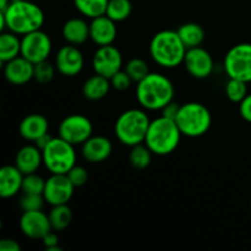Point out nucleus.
<instances>
[{"instance_id":"obj_1","label":"nucleus","mask_w":251,"mask_h":251,"mask_svg":"<svg viewBox=\"0 0 251 251\" xmlns=\"http://www.w3.org/2000/svg\"><path fill=\"white\" fill-rule=\"evenodd\" d=\"M9 31L25 36L41 29L44 24V12L41 7L28 0H11L7 7L0 11Z\"/></svg>"},{"instance_id":"obj_2","label":"nucleus","mask_w":251,"mask_h":251,"mask_svg":"<svg viewBox=\"0 0 251 251\" xmlns=\"http://www.w3.org/2000/svg\"><path fill=\"white\" fill-rule=\"evenodd\" d=\"M174 86L167 76L150 73L144 80L137 82L136 98L144 109L162 110L174 98Z\"/></svg>"},{"instance_id":"obj_3","label":"nucleus","mask_w":251,"mask_h":251,"mask_svg":"<svg viewBox=\"0 0 251 251\" xmlns=\"http://www.w3.org/2000/svg\"><path fill=\"white\" fill-rule=\"evenodd\" d=\"M188 48L184 46L178 32L172 29L159 31L150 42V54L157 65L173 69L184 63Z\"/></svg>"},{"instance_id":"obj_4","label":"nucleus","mask_w":251,"mask_h":251,"mask_svg":"<svg viewBox=\"0 0 251 251\" xmlns=\"http://www.w3.org/2000/svg\"><path fill=\"white\" fill-rule=\"evenodd\" d=\"M181 135L176 120L161 115L150 123L145 144L153 154L167 156L176 151Z\"/></svg>"},{"instance_id":"obj_5","label":"nucleus","mask_w":251,"mask_h":251,"mask_svg":"<svg viewBox=\"0 0 251 251\" xmlns=\"http://www.w3.org/2000/svg\"><path fill=\"white\" fill-rule=\"evenodd\" d=\"M149 115L145 110L132 108L123 112L114 125V134L120 144L132 147L144 144L150 126Z\"/></svg>"},{"instance_id":"obj_6","label":"nucleus","mask_w":251,"mask_h":251,"mask_svg":"<svg viewBox=\"0 0 251 251\" xmlns=\"http://www.w3.org/2000/svg\"><path fill=\"white\" fill-rule=\"evenodd\" d=\"M176 123L184 136L200 137L210 130L212 115L202 103L189 102L180 105Z\"/></svg>"},{"instance_id":"obj_7","label":"nucleus","mask_w":251,"mask_h":251,"mask_svg":"<svg viewBox=\"0 0 251 251\" xmlns=\"http://www.w3.org/2000/svg\"><path fill=\"white\" fill-rule=\"evenodd\" d=\"M43 164L51 174H68L76 164L75 146L66 140L53 137L42 150Z\"/></svg>"},{"instance_id":"obj_8","label":"nucleus","mask_w":251,"mask_h":251,"mask_svg":"<svg viewBox=\"0 0 251 251\" xmlns=\"http://www.w3.org/2000/svg\"><path fill=\"white\" fill-rule=\"evenodd\" d=\"M223 66L229 78L251 82V43L232 47L226 54Z\"/></svg>"},{"instance_id":"obj_9","label":"nucleus","mask_w":251,"mask_h":251,"mask_svg":"<svg viewBox=\"0 0 251 251\" xmlns=\"http://www.w3.org/2000/svg\"><path fill=\"white\" fill-rule=\"evenodd\" d=\"M58 132L61 139L76 146L82 145L92 136L93 125L92 122L85 115L71 114L61 120Z\"/></svg>"},{"instance_id":"obj_10","label":"nucleus","mask_w":251,"mask_h":251,"mask_svg":"<svg viewBox=\"0 0 251 251\" xmlns=\"http://www.w3.org/2000/svg\"><path fill=\"white\" fill-rule=\"evenodd\" d=\"M51 53V39L42 29L27 33L21 38V55L31 63L48 60Z\"/></svg>"},{"instance_id":"obj_11","label":"nucleus","mask_w":251,"mask_h":251,"mask_svg":"<svg viewBox=\"0 0 251 251\" xmlns=\"http://www.w3.org/2000/svg\"><path fill=\"white\" fill-rule=\"evenodd\" d=\"M92 66L96 74L110 78L114 74L122 70V53L113 44L98 47V49L93 54Z\"/></svg>"},{"instance_id":"obj_12","label":"nucleus","mask_w":251,"mask_h":251,"mask_svg":"<svg viewBox=\"0 0 251 251\" xmlns=\"http://www.w3.org/2000/svg\"><path fill=\"white\" fill-rule=\"evenodd\" d=\"M75 186L66 174H51L46 180L43 196L50 206L64 205L71 200Z\"/></svg>"},{"instance_id":"obj_13","label":"nucleus","mask_w":251,"mask_h":251,"mask_svg":"<svg viewBox=\"0 0 251 251\" xmlns=\"http://www.w3.org/2000/svg\"><path fill=\"white\" fill-rule=\"evenodd\" d=\"M186 71L195 78H207L212 74L215 63L212 55L202 47L189 48L184 58Z\"/></svg>"},{"instance_id":"obj_14","label":"nucleus","mask_w":251,"mask_h":251,"mask_svg":"<svg viewBox=\"0 0 251 251\" xmlns=\"http://www.w3.org/2000/svg\"><path fill=\"white\" fill-rule=\"evenodd\" d=\"M85 58L77 46L68 44L61 47L55 55V68L66 77H73L82 71Z\"/></svg>"},{"instance_id":"obj_15","label":"nucleus","mask_w":251,"mask_h":251,"mask_svg":"<svg viewBox=\"0 0 251 251\" xmlns=\"http://www.w3.org/2000/svg\"><path fill=\"white\" fill-rule=\"evenodd\" d=\"M20 228L29 239H43L44 235L53 229L49 216L42 212V210L24 211L20 218Z\"/></svg>"},{"instance_id":"obj_16","label":"nucleus","mask_w":251,"mask_h":251,"mask_svg":"<svg viewBox=\"0 0 251 251\" xmlns=\"http://www.w3.org/2000/svg\"><path fill=\"white\" fill-rule=\"evenodd\" d=\"M4 76L11 85H26L34 76V64L27 60L25 56H17L4 63Z\"/></svg>"},{"instance_id":"obj_17","label":"nucleus","mask_w":251,"mask_h":251,"mask_svg":"<svg viewBox=\"0 0 251 251\" xmlns=\"http://www.w3.org/2000/svg\"><path fill=\"white\" fill-rule=\"evenodd\" d=\"M117 22L113 21L107 15L91 19L90 22V38L93 43L100 46H109L113 44L118 34Z\"/></svg>"},{"instance_id":"obj_18","label":"nucleus","mask_w":251,"mask_h":251,"mask_svg":"<svg viewBox=\"0 0 251 251\" xmlns=\"http://www.w3.org/2000/svg\"><path fill=\"white\" fill-rule=\"evenodd\" d=\"M81 153L83 158L91 163H100L109 158L113 152V145L105 136H91L86 142L81 145Z\"/></svg>"},{"instance_id":"obj_19","label":"nucleus","mask_w":251,"mask_h":251,"mask_svg":"<svg viewBox=\"0 0 251 251\" xmlns=\"http://www.w3.org/2000/svg\"><path fill=\"white\" fill-rule=\"evenodd\" d=\"M25 174L16 166H4L0 169V196L14 198L22 191Z\"/></svg>"},{"instance_id":"obj_20","label":"nucleus","mask_w":251,"mask_h":251,"mask_svg":"<svg viewBox=\"0 0 251 251\" xmlns=\"http://www.w3.org/2000/svg\"><path fill=\"white\" fill-rule=\"evenodd\" d=\"M42 164H43V154H42V150L36 145H27V146L21 147L15 157V166L25 176L37 173Z\"/></svg>"},{"instance_id":"obj_21","label":"nucleus","mask_w":251,"mask_h":251,"mask_svg":"<svg viewBox=\"0 0 251 251\" xmlns=\"http://www.w3.org/2000/svg\"><path fill=\"white\" fill-rule=\"evenodd\" d=\"M49 123L47 118L42 114H28L20 123V135L27 141L36 142L39 137L48 134Z\"/></svg>"},{"instance_id":"obj_22","label":"nucleus","mask_w":251,"mask_h":251,"mask_svg":"<svg viewBox=\"0 0 251 251\" xmlns=\"http://www.w3.org/2000/svg\"><path fill=\"white\" fill-rule=\"evenodd\" d=\"M63 37L68 44L81 46L90 38V24L81 17L68 20L63 26Z\"/></svg>"},{"instance_id":"obj_23","label":"nucleus","mask_w":251,"mask_h":251,"mask_svg":"<svg viewBox=\"0 0 251 251\" xmlns=\"http://www.w3.org/2000/svg\"><path fill=\"white\" fill-rule=\"evenodd\" d=\"M110 88H112V85H110L109 78L96 74L85 81L82 86V93L87 100H100L109 93Z\"/></svg>"},{"instance_id":"obj_24","label":"nucleus","mask_w":251,"mask_h":251,"mask_svg":"<svg viewBox=\"0 0 251 251\" xmlns=\"http://www.w3.org/2000/svg\"><path fill=\"white\" fill-rule=\"evenodd\" d=\"M21 55V39L14 32H2L0 36V61L2 64Z\"/></svg>"},{"instance_id":"obj_25","label":"nucleus","mask_w":251,"mask_h":251,"mask_svg":"<svg viewBox=\"0 0 251 251\" xmlns=\"http://www.w3.org/2000/svg\"><path fill=\"white\" fill-rule=\"evenodd\" d=\"M176 32L183 41L184 46L188 49L200 47L205 39V31L200 25L195 24V22H188V24L181 25Z\"/></svg>"},{"instance_id":"obj_26","label":"nucleus","mask_w":251,"mask_h":251,"mask_svg":"<svg viewBox=\"0 0 251 251\" xmlns=\"http://www.w3.org/2000/svg\"><path fill=\"white\" fill-rule=\"evenodd\" d=\"M109 0H74L76 10L88 19L105 15Z\"/></svg>"},{"instance_id":"obj_27","label":"nucleus","mask_w":251,"mask_h":251,"mask_svg":"<svg viewBox=\"0 0 251 251\" xmlns=\"http://www.w3.org/2000/svg\"><path fill=\"white\" fill-rule=\"evenodd\" d=\"M48 216L51 228L54 230H64L70 226L71 221H73V212L68 203L51 206V210Z\"/></svg>"},{"instance_id":"obj_28","label":"nucleus","mask_w":251,"mask_h":251,"mask_svg":"<svg viewBox=\"0 0 251 251\" xmlns=\"http://www.w3.org/2000/svg\"><path fill=\"white\" fill-rule=\"evenodd\" d=\"M132 4L130 0H109L105 15L115 22L125 21L131 15Z\"/></svg>"},{"instance_id":"obj_29","label":"nucleus","mask_w":251,"mask_h":251,"mask_svg":"<svg viewBox=\"0 0 251 251\" xmlns=\"http://www.w3.org/2000/svg\"><path fill=\"white\" fill-rule=\"evenodd\" d=\"M152 152L146 144H139L131 147V151L129 154V161L134 168L145 169L150 166L152 159Z\"/></svg>"},{"instance_id":"obj_30","label":"nucleus","mask_w":251,"mask_h":251,"mask_svg":"<svg viewBox=\"0 0 251 251\" xmlns=\"http://www.w3.org/2000/svg\"><path fill=\"white\" fill-rule=\"evenodd\" d=\"M248 83L237 78H229L226 85V96L233 103H240L248 96Z\"/></svg>"},{"instance_id":"obj_31","label":"nucleus","mask_w":251,"mask_h":251,"mask_svg":"<svg viewBox=\"0 0 251 251\" xmlns=\"http://www.w3.org/2000/svg\"><path fill=\"white\" fill-rule=\"evenodd\" d=\"M124 70L129 74L131 80L136 83L140 82L141 80H144V78L150 74L149 64H147L144 59L140 58H134L131 59V60L127 61Z\"/></svg>"},{"instance_id":"obj_32","label":"nucleus","mask_w":251,"mask_h":251,"mask_svg":"<svg viewBox=\"0 0 251 251\" xmlns=\"http://www.w3.org/2000/svg\"><path fill=\"white\" fill-rule=\"evenodd\" d=\"M44 188H46V180L37 173L26 174L24 176V183H22V191H24V194L43 195Z\"/></svg>"},{"instance_id":"obj_33","label":"nucleus","mask_w":251,"mask_h":251,"mask_svg":"<svg viewBox=\"0 0 251 251\" xmlns=\"http://www.w3.org/2000/svg\"><path fill=\"white\" fill-rule=\"evenodd\" d=\"M55 66L49 63L48 60L41 61L34 64V76L33 78L41 85H47L50 82L55 75Z\"/></svg>"},{"instance_id":"obj_34","label":"nucleus","mask_w":251,"mask_h":251,"mask_svg":"<svg viewBox=\"0 0 251 251\" xmlns=\"http://www.w3.org/2000/svg\"><path fill=\"white\" fill-rule=\"evenodd\" d=\"M46 199L43 195H38V194H24L20 201V206H21L22 211H37L42 210Z\"/></svg>"},{"instance_id":"obj_35","label":"nucleus","mask_w":251,"mask_h":251,"mask_svg":"<svg viewBox=\"0 0 251 251\" xmlns=\"http://www.w3.org/2000/svg\"><path fill=\"white\" fill-rule=\"evenodd\" d=\"M68 178L70 179L71 183L74 184L75 188H81V186L85 185L88 180V172L85 167L81 166H74L73 168L69 171V173L66 174Z\"/></svg>"},{"instance_id":"obj_36","label":"nucleus","mask_w":251,"mask_h":251,"mask_svg":"<svg viewBox=\"0 0 251 251\" xmlns=\"http://www.w3.org/2000/svg\"><path fill=\"white\" fill-rule=\"evenodd\" d=\"M109 80L112 87L117 91H126L127 88H130L131 83L134 82V81L131 80V77L129 76V74L125 70L118 71V73L114 74Z\"/></svg>"},{"instance_id":"obj_37","label":"nucleus","mask_w":251,"mask_h":251,"mask_svg":"<svg viewBox=\"0 0 251 251\" xmlns=\"http://www.w3.org/2000/svg\"><path fill=\"white\" fill-rule=\"evenodd\" d=\"M43 244L46 247V249L48 251H61V248L59 247V237L56 235V233L50 232L47 235H44Z\"/></svg>"},{"instance_id":"obj_38","label":"nucleus","mask_w":251,"mask_h":251,"mask_svg":"<svg viewBox=\"0 0 251 251\" xmlns=\"http://www.w3.org/2000/svg\"><path fill=\"white\" fill-rule=\"evenodd\" d=\"M239 113L243 119L251 123V93H248L247 97L239 103Z\"/></svg>"},{"instance_id":"obj_39","label":"nucleus","mask_w":251,"mask_h":251,"mask_svg":"<svg viewBox=\"0 0 251 251\" xmlns=\"http://www.w3.org/2000/svg\"><path fill=\"white\" fill-rule=\"evenodd\" d=\"M179 109H180V105L176 102H174V100H172V102H169L168 104L164 105V107L162 108V115L176 120V115H178L179 113Z\"/></svg>"},{"instance_id":"obj_40","label":"nucleus","mask_w":251,"mask_h":251,"mask_svg":"<svg viewBox=\"0 0 251 251\" xmlns=\"http://www.w3.org/2000/svg\"><path fill=\"white\" fill-rule=\"evenodd\" d=\"M21 245L14 239H1L0 240V251H20Z\"/></svg>"},{"instance_id":"obj_41","label":"nucleus","mask_w":251,"mask_h":251,"mask_svg":"<svg viewBox=\"0 0 251 251\" xmlns=\"http://www.w3.org/2000/svg\"><path fill=\"white\" fill-rule=\"evenodd\" d=\"M51 139H53V137H51L50 135H49V132H48V134H46V135H43V136H42V137H39V139L37 140L36 142H34V145H36L37 147H39V149H41V150H43L44 147H46L47 145H48L49 142H50Z\"/></svg>"},{"instance_id":"obj_42","label":"nucleus","mask_w":251,"mask_h":251,"mask_svg":"<svg viewBox=\"0 0 251 251\" xmlns=\"http://www.w3.org/2000/svg\"><path fill=\"white\" fill-rule=\"evenodd\" d=\"M10 1H11V0H0V11L6 9L7 5L10 4Z\"/></svg>"},{"instance_id":"obj_43","label":"nucleus","mask_w":251,"mask_h":251,"mask_svg":"<svg viewBox=\"0 0 251 251\" xmlns=\"http://www.w3.org/2000/svg\"><path fill=\"white\" fill-rule=\"evenodd\" d=\"M250 207H251V201H250Z\"/></svg>"}]
</instances>
